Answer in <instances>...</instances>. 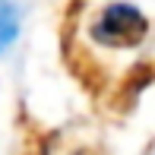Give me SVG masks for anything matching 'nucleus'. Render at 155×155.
<instances>
[{"mask_svg": "<svg viewBox=\"0 0 155 155\" xmlns=\"http://www.w3.org/2000/svg\"><path fill=\"white\" fill-rule=\"evenodd\" d=\"M146 16L130 3H111L101 16L95 19L92 35L98 45L108 48H133L146 38Z\"/></svg>", "mask_w": 155, "mask_h": 155, "instance_id": "1", "label": "nucleus"}, {"mask_svg": "<svg viewBox=\"0 0 155 155\" xmlns=\"http://www.w3.org/2000/svg\"><path fill=\"white\" fill-rule=\"evenodd\" d=\"M19 38V6L13 0H0V54Z\"/></svg>", "mask_w": 155, "mask_h": 155, "instance_id": "2", "label": "nucleus"}]
</instances>
